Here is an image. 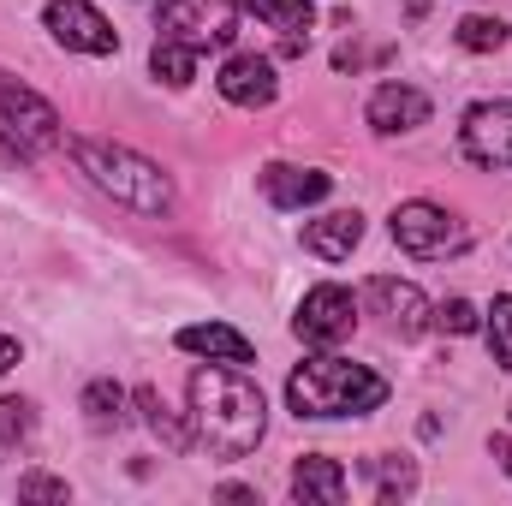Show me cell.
<instances>
[{
	"label": "cell",
	"instance_id": "18",
	"mask_svg": "<svg viewBox=\"0 0 512 506\" xmlns=\"http://www.w3.org/2000/svg\"><path fill=\"white\" fill-rule=\"evenodd\" d=\"M149 72H155L161 84L185 90V84L197 78V48H185V42H167V36H155V48H149Z\"/></svg>",
	"mask_w": 512,
	"mask_h": 506
},
{
	"label": "cell",
	"instance_id": "16",
	"mask_svg": "<svg viewBox=\"0 0 512 506\" xmlns=\"http://www.w3.org/2000/svg\"><path fill=\"white\" fill-rule=\"evenodd\" d=\"M292 495L304 506H340L346 501V465L328 459V453H310L292 465Z\"/></svg>",
	"mask_w": 512,
	"mask_h": 506
},
{
	"label": "cell",
	"instance_id": "7",
	"mask_svg": "<svg viewBox=\"0 0 512 506\" xmlns=\"http://www.w3.org/2000/svg\"><path fill=\"white\" fill-rule=\"evenodd\" d=\"M352 328H358V304H352L346 286H310L304 304H298V316H292V334H298L304 346H316V352L346 346Z\"/></svg>",
	"mask_w": 512,
	"mask_h": 506
},
{
	"label": "cell",
	"instance_id": "9",
	"mask_svg": "<svg viewBox=\"0 0 512 506\" xmlns=\"http://www.w3.org/2000/svg\"><path fill=\"white\" fill-rule=\"evenodd\" d=\"M42 24H48V36H54L60 48H72V54H114V48H120L114 24H108L90 0H48Z\"/></svg>",
	"mask_w": 512,
	"mask_h": 506
},
{
	"label": "cell",
	"instance_id": "21",
	"mask_svg": "<svg viewBox=\"0 0 512 506\" xmlns=\"http://www.w3.org/2000/svg\"><path fill=\"white\" fill-rule=\"evenodd\" d=\"M483 334H489L495 364H501V370H512V292H501V298L483 310Z\"/></svg>",
	"mask_w": 512,
	"mask_h": 506
},
{
	"label": "cell",
	"instance_id": "4",
	"mask_svg": "<svg viewBox=\"0 0 512 506\" xmlns=\"http://www.w3.org/2000/svg\"><path fill=\"white\" fill-rule=\"evenodd\" d=\"M393 245L405 256H417V262H441V256H459L471 245V233H465V221L459 215H447L441 203H399L393 209Z\"/></svg>",
	"mask_w": 512,
	"mask_h": 506
},
{
	"label": "cell",
	"instance_id": "8",
	"mask_svg": "<svg viewBox=\"0 0 512 506\" xmlns=\"http://www.w3.org/2000/svg\"><path fill=\"white\" fill-rule=\"evenodd\" d=\"M459 149L489 173H512V102H477L459 120Z\"/></svg>",
	"mask_w": 512,
	"mask_h": 506
},
{
	"label": "cell",
	"instance_id": "26",
	"mask_svg": "<svg viewBox=\"0 0 512 506\" xmlns=\"http://www.w3.org/2000/svg\"><path fill=\"white\" fill-rule=\"evenodd\" d=\"M18 501H66V483H60V477H42V471H30V477L18 483Z\"/></svg>",
	"mask_w": 512,
	"mask_h": 506
},
{
	"label": "cell",
	"instance_id": "1",
	"mask_svg": "<svg viewBox=\"0 0 512 506\" xmlns=\"http://www.w3.org/2000/svg\"><path fill=\"white\" fill-rule=\"evenodd\" d=\"M268 429V399L239 364H203L191 370V435L215 459H245L256 453Z\"/></svg>",
	"mask_w": 512,
	"mask_h": 506
},
{
	"label": "cell",
	"instance_id": "12",
	"mask_svg": "<svg viewBox=\"0 0 512 506\" xmlns=\"http://www.w3.org/2000/svg\"><path fill=\"white\" fill-rule=\"evenodd\" d=\"M215 84H221V96H227L233 108H268L274 90H280L274 60H262V54H227V66H221Z\"/></svg>",
	"mask_w": 512,
	"mask_h": 506
},
{
	"label": "cell",
	"instance_id": "5",
	"mask_svg": "<svg viewBox=\"0 0 512 506\" xmlns=\"http://www.w3.org/2000/svg\"><path fill=\"white\" fill-rule=\"evenodd\" d=\"M155 30H161L167 42L197 48V54L227 48V42L239 36V0H161Z\"/></svg>",
	"mask_w": 512,
	"mask_h": 506
},
{
	"label": "cell",
	"instance_id": "13",
	"mask_svg": "<svg viewBox=\"0 0 512 506\" xmlns=\"http://www.w3.org/2000/svg\"><path fill=\"white\" fill-rule=\"evenodd\" d=\"M370 126L382 131V137H399V131H417L429 126V96L423 90H411V84H382L376 96H370Z\"/></svg>",
	"mask_w": 512,
	"mask_h": 506
},
{
	"label": "cell",
	"instance_id": "24",
	"mask_svg": "<svg viewBox=\"0 0 512 506\" xmlns=\"http://www.w3.org/2000/svg\"><path fill=\"white\" fill-rule=\"evenodd\" d=\"M370 471H376V495L382 501H399V495L417 489V465L411 459H370Z\"/></svg>",
	"mask_w": 512,
	"mask_h": 506
},
{
	"label": "cell",
	"instance_id": "15",
	"mask_svg": "<svg viewBox=\"0 0 512 506\" xmlns=\"http://www.w3.org/2000/svg\"><path fill=\"white\" fill-rule=\"evenodd\" d=\"M179 352H191V358H209V364H251V340L239 334V328H227V322H191V328H179Z\"/></svg>",
	"mask_w": 512,
	"mask_h": 506
},
{
	"label": "cell",
	"instance_id": "28",
	"mask_svg": "<svg viewBox=\"0 0 512 506\" xmlns=\"http://www.w3.org/2000/svg\"><path fill=\"white\" fill-rule=\"evenodd\" d=\"M12 364H18V340H12V334H0V376H6Z\"/></svg>",
	"mask_w": 512,
	"mask_h": 506
},
{
	"label": "cell",
	"instance_id": "27",
	"mask_svg": "<svg viewBox=\"0 0 512 506\" xmlns=\"http://www.w3.org/2000/svg\"><path fill=\"white\" fill-rule=\"evenodd\" d=\"M489 453L501 459V471L512 477V435H495V441H489Z\"/></svg>",
	"mask_w": 512,
	"mask_h": 506
},
{
	"label": "cell",
	"instance_id": "11",
	"mask_svg": "<svg viewBox=\"0 0 512 506\" xmlns=\"http://www.w3.org/2000/svg\"><path fill=\"white\" fill-rule=\"evenodd\" d=\"M256 185H262V197L274 209H310V203H322L334 191V179L322 167H292V161H268L256 173Z\"/></svg>",
	"mask_w": 512,
	"mask_h": 506
},
{
	"label": "cell",
	"instance_id": "10",
	"mask_svg": "<svg viewBox=\"0 0 512 506\" xmlns=\"http://www.w3.org/2000/svg\"><path fill=\"white\" fill-rule=\"evenodd\" d=\"M364 304L376 310L387 322V334H399V340H417L429 322H435V310H429V298L411 286V280H393V274H376L370 286H364Z\"/></svg>",
	"mask_w": 512,
	"mask_h": 506
},
{
	"label": "cell",
	"instance_id": "6",
	"mask_svg": "<svg viewBox=\"0 0 512 506\" xmlns=\"http://www.w3.org/2000/svg\"><path fill=\"white\" fill-rule=\"evenodd\" d=\"M0 143H6L12 155H42V149H54V143H60V114H54V102H42L36 90L0 78Z\"/></svg>",
	"mask_w": 512,
	"mask_h": 506
},
{
	"label": "cell",
	"instance_id": "14",
	"mask_svg": "<svg viewBox=\"0 0 512 506\" xmlns=\"http://www.w3.org/2000/svg\"><path fill=\"white\" fill-rule=\"evenodd\" d=\"M358 245H364V215L358 209H334V215L304 221V251L322 256V262H346Z\"/></svg>",
	"mask_w": 512,
	"mask_h": 506
},
{
	"label": "cell",
	"instance_id": "22",
	"mask_svg": "<svg viewBox=\"0 0 512 506\" xmlns=\"http://www.w3.org/2000/svg\"><path fill=\"white\" fill-rule=\"evenodd\" d=\"M459 48H471V54H495L501 42H507V24L501 18H489V12H471V18H459Z\"/></svg>",
	"mask_w": 512,
	"mask_h": 506
},
{
	"label": "cell",
	"instance_id": "25",
	"mask_svg": "<svg viewBox=\"0 0 512 506\" xmlns=\"http://www.w3.org/2000/svg\"><path fill=\"white\" fill-rule=\"evenodd\" d=\"M435 328L441 334H477L483 328V310L471 298H447V304H435Z\"/></svg>",
	"mask_w": 512,
	"mask_h": 506
},
{
	"label": "cell",
	"instance_id": "17",
	"mask_svg": "<svg viewBox=\"0 0 512 506\" xmlns=\"http://www.w3.org/2000/svg\"><path fill=\"white\" fill-rule=\"evenodd\" d=\"M239 6H245L251 18H262L268 30H280L292 54H298V48H304V36L316 30V6H310V0H239Z\"/></svg>",
	"mask_w": 512,
	"mask_h": 506
},
{
	"label": "cell",
	"instance_id": "23",
	"mask_svg": "<svg viewBox=\"0 0 512 506\" xmlns=\"http://www.w3.org/2000/svg\"><path fill=\"white\" fill-rule=\"evenodd\" d=\"M36 435V405L30 399H0V447H24Z\"/></svg>",
	"mask_w": 512,
	"mask_h": 506
},
{
	"label": "cell",
	"instance_id": "2",
	"mask_svg": "<svg viewBox=\"0 0 512 506\" xmlns=\"http://www.w3.org/2000/svg\"><path fill=\"white\" fill-rule=\"evenodd\" d=\"M286 405L292 417H310V423H328V417H370L387 405V381L352 358H334V352H316L304 358L292 376H286Z\"/></svg>",
	"mask_w": 512,
	"mask_h": 506
},
{
	"label": "cell",
	"instance_id": "20",
	"mask_svg": "<svg viewBox=\"0 0 512 506\" xmlns=\"http://www.w3.org/2000/svg\"><path fill=\"white\" fill-rule=\"evenodd\" d=\"M84 411H90L96 429H120V423H126V393H120V381H90V387H84Z\"/></svg>",
	"mask_w": 512,
	"mask_h": 506
},
{
	"label": "cell",
	"instance_id": "3",
	"mask_svg": "<svg viewBox=\"0 0 512 506\" xmlns=\"http://www.w3.org/2000/svg\"><path fill=\"white\" fill-rule=\"evenodd\" d=\"M72 155H78V173H90V185L131 215H167L173 209V179L161 173V161L137 155L126 143H96V137H72Z\"/></svg>",
	"mask_w": 512,
	"mask_h": 506
},
{
	"label": "cell",
	"instance_id": "19",
	"mask_svg": "<svg viewBox=\"0 0 512 506\" xmlns=\"http://www.w3.org/2000/svg\"><path fill=\"white\" fill-rule=\"evenodd\" d=\"M137 411H143V423H149V435H155V441H167L173 453H179V447L191 441V435H185V423H179V417L167 411V399H161L155 387H137Z\"/></svg>",
	"mask_w": 512,
	"mask_h": 506
}]
</instances>
